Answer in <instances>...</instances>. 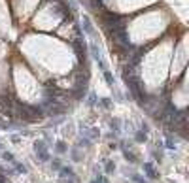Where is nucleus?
I'll use <instances>...</instances> for the list:
<instances>
[{
	"instance_id": "nucleus-1",
	"label": "nucleus",
	"mask_w": 189,
	"mask_h": 183,
	"mask_svg": "<svg viewBox=\"0 0 189 183\" xmlns=\"http://www.w3.org/2000/svg\"><path fill=\"white\" fill-rule=\"evenodd\" d=\"M142 168H144V174L148 175L150 179H157V178H159V174L155 172V168H153V164H151V163H144V166H142Z\"/></svg>"
},
{
	"instance_id": "nucleus-2",
	"label": "nucleus",
	"mask_w": 189,
	"mask_h": 183,
	"mask_svg": "<svg viewBox=\"0 0 189 183\" xmlns=\"http://www.w3.org/2000/svg\"><path fill=\"white\" fill-rule=\"evenodd\" d=\"M123 157H125V160H129L131 164H136L138 163V155H134L132 151H129L125 145H123Z\"/></svg>"
},
{
	"instance_id": "nucleus-3",
	"label": "nucleus",
	"mask_w": 189,
	"mask_h": 183,
	"mask_svg": "<svg viewBox=\"0 0 189 183\" xmlns=\"http://www.w3.org/2000/svg\"><path fill=\"white\" fill-rule=\"evenodd\" d=\"M47 149V142L46 140H36V142H34V151H46Z\"/></svg>"
},
{
	"instance_id": "nucleus-4",
	"label": "nucleus",
	"mask_w": 189,
	"mask_h": 183,
	"mask_svg": "<svg viewBox=\"0 0 189 183\" xmlns=\"http://www.w3.org/2000/svg\"><path fill=\"white\" fill-rule=\"evenodd\" d=\"M110 129L114 130V134H119V130H121V125H119V119H112L110 121Z\"/></svg>"
},
{
	"instance_id": "nucleus-5",
	"label": "nucleus",
	"mask_w": 189,
	"mask_h": 183,
	"mask_svg": "<svg viewBox=\"0 0 189 183\" xmlns=\"http://www.w3.org/2000/svg\"><path fill=\"white\" fill-rule=\"evenodd\" d=\"M70 157H72V160H74V163H81V160H83V157H81V153L78 151V147H74V149H72V151H70Z\"/></svg>"
},
{
	"instance_id": "nucleus-6",
	"label": "nucleus",
	"mask_w": 189,
	"mask_h": 183,
	"mask_svg": "<svg viewBox=\"0 0 189 183\" xmlns=\"http://www.w3.org/2000/svg\"><path fill=\"white\" fill-rule=\"evenodd\" d=\"M55 149H57V153H66L68 151V145L65 144V142H61V140H59V142H55Z\"/></svg>"
},
{
	"instance_id": "nucleus-7",
	"label": "nucleus",
	"mask_w": 189,
	"mask_h": 183,
	"mask_svg": "<svg viewBox=\"0 0 189 183\" xmlns=\"http://www.w3.org/2000/svg\"><path fill=\"white\" fill-rule=\"evenodd\" d=\"M36 157H38V160H42V163H47V160L51 159V155L47 153V149H46V151H38Z\"/></svg>"
},
{
	"instance_id": "nucleus-8",
	"label": "nucleus",
	"mask_w": 189,
	"mask_h": 183,
	"mask_svg": "<svg viewBox=\"0 0 189 183\" xmlns=\"http://www.w3.org/2000/svg\"><path fill=\"white\" fill-rule=\"evenodd\" d=\"M134 140H136L138 144H142V142H146V140H148V134H146L144 130H138L136 134H134Z\"/></svg>"
},
{
	"instance_id": "nucleus-9",
	"label": "nucleus",
	"mask_w": 189,
	"mask_h": 183,
	"mask_svg": "<svg viewBox=\"0 0 189 183\" xmlns=\"http://www.w3.org/2000/svg\"><path fill=\"white\" fill-rule=\"evenodd\" d=\"M59 174L62 175V178H70V175H74V170H72L70 166H66V168H61Z\"/></svg>"
},
{
	"instance_id": "nucleus-10",
	"label": "nucleus",
	"mask_w": 189,
	"mask_h": 183,
	"mask_svg": "<svg viewBox=\"0 0 189 183\" xmlns=\"http://www.w3.org/2000/svg\"><path fill=\"white\" fill-rule=\"evenodd\" d=\"M104 79H106V83L110 87H114V76H112L110 70H104Z\"/></svg>"
},
{
	"instance_id": "nucleus-11",
	"label": "nucleus",
	"mask_w": 189,
	"mask_h": 183,
	"mask_svg": "<svg viewBox=\"0 0 189 183\" xmlns=\"http://www.w3.org/2000/svg\"><path fill=\"white\" fill-rule=\"evenodd\" d=\"M115 172V163L114 160H106V174H112Z\"/></svg>"
},
{
	"instance_id": "nucleus-12",
	"label": "nucleus",
	"mask_w": 189,
	"mask_h": 183,
	"mask_svg": "<svg viewBox=\"0 0 189 183\" xmlns=\"http://www.w3.org/2000/svg\"><path fill=\"white\" fill-rule=\"evenodd\" d=\"M91 183H110V181H108L106 175H96V178H93V181H91Z\"/></svg>"
},
{
	"instance_id": "nucleus-13",
	"label": "nucleus",
	"mask_w": 189,
	"mask_h": 183,
	"mask_svg": "<svg viewBox=\"0 0 189 183\" xmlns=\"http://www.w3.org/2000/svg\"><path fill=\"white\" fill-rule=\"evenodd\" d=\"M51 168H53V170H57V172H59L61 168H62L61 160H59V159H53V160H51Z\"/></svg>"
},
{
	"instance_id": "nucleus-14",
	"label": "nucleus",
	"mask_w": 189,
	"mask_h": 183,
	"mask_svg": "<svg viewBox=\"0 0 189 183\" xmlns=\"http://www.w3.org/2000/svg\"><path fill=\"white\" fill-rule=\"evenodd\" d=\"M166 147H169V149H174V147H176V142L172 140V136H170V134L166 136Z\"/></svg>"
},
{
	"instance_id": "nucleus-15",
	"label": "nucleus",
	"mask_w": 189,
	"mask_h": 183,
	"mask_svg": "<svg viewBox=\"0 0 189 183\" xmlns=\"http://www.w3.org/2000/svg\"><path fill=\"white\" fill-rule=\"evenodd\" d=\"M87 104H89V106H95V104H96V95H95V93H91V95H89Z\"/></svg>"
},
{
	"instance_id": "nucleus-16",
	"label": "nucleus",
	"mask_w": 189,
	"mask_h": 183,
	"mask_svg": "<svg viewBox=\"0 0 189 183\" xmlns=\"http://www.w3.org/2000/svg\"><path fill=\"white\" fill-rule=\"evenodd\" d=\"M131 178H132V179H134L136 183H148V181H146V179L142 178V175H138V174H131Z\"/></svg>"
},
{
	"instance_id": "nucleus-17",
	"label": "nucleus",
	"mask_w": 189,
	"mask_h": 183,
	"mask_svg": "<svg viewBox=\"0 0 189 183\" xmlns=\"http://www.w3.org/2000/svg\"><path fill=\"white\" fill-rule=\"evenodd\" d=\"M15 172H19V174H27V168H25V164H19V163H15Z\"/></svg>"
},
{
	"instance_id": "nucleus-18",
	"label": "nucleus",
	"mask_w": 189,
	"mask_h": 183,
	"mask_svg": "<svg viewBox=\"0 0 189 183\" xmlns=\"http://www.w3.org/2000/svg\"><path fill=\"white\" fill-rule=\"evenodd\" d=\"M100 104H102V108H104V110H108V108L112 106V100H110V98H102Z\"/></svg>"
},
{
	"instance_id": "nucleus-19",
	"label": "nucleus",
	"mask_w": 189,
	"mask_h": 183,
	"mask_svg": "<svg viewBox=\"0 0 189 183\" xmlns=\"http://www.w3.org/2000/svg\"><path fill=\"white\" fill-rule=\"evenodd\" d=\"M78 145H83V147H89L91 145V140L89 138H81L80 142H78Z\"/></svg>"
},
{
	"instance_id": "nucleus-20",
	"label": "nucleus",
	"mask_w": 189,
	"mask_h": 183,
	"mask_svg": "<svg viewBox=\"0 0 189 183\" xmlns=\"http://www.w3.org/2000/svg\"><path fill=\"white\" fill-rule=\"evenodd\" d=\"M2 159H4V160H10V163H11V160H13V155H11V153H2Z\"/></svg>"
},
{
	"instance_id": "nucleus-21",
	"label": "nucleus",
	"mask_w": 189,
	"mask_h": 183,
	"mask_svg": "<svg viewBox=\"0 0 189 183\" xmlns=\"http://www.w3.org/2000/svg\"><path fill=\"white\" fill-rule=\"evenodd\" d=\"M11 142H13V144H19V142H21V138H19L17 134H13V136H11Z\"/></svg>"
},
{
	"instance_id": "nucleus-22",
	"label": "nucleus",
	"mask_w": 189,
	"mask_h": 183,
	"mask_svg": "<svg viewBox=\"0 0 189 183\" xmlns=\"http://www.w3.org/2000/svg\"><path fill=\"white\" fill-rule=\"evenodd\" d=\"M142 130L146 132V134H148V132H150V126H148V125H146V123H142Z\"/></svg>"
},
{
	"instance_id": "nucleus-23",
	"label": "nucleus",
	"mask_w": 189,
	"mask_h": 183,
	"mask_svg": "<svg viewBox=\"0 0 189 183\" xmlns=\"http://www.w3.org/2000/svg\"><path fill=\"white\" fill-rule=\"evenodd\" d=\"M0 183H8V181H6V178H4L2 174H0Z\"/></svg>"
},
{
	"instance_id": "nucleus-24",
	"label": "nucleus",
	"mask_w": 189,
	"mask_h": 183,
	"mask_svg": "<svg viewBox=\"0 0 189 183\" xmlns=\"http://www.w3.org/2000/svg\"><path fill=\"white\" fill-rule=\"evenodd\" d=\"M4 149V145H2V142H0V151H2Z\"/></svg>"
}]
</instances>
